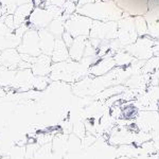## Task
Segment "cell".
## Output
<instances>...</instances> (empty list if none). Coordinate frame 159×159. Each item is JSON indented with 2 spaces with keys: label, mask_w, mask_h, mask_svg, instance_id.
Masks as SVG:
<instances>
[{
  "label": "cell",
  "mask_w": 159,
  "mask_h": 159,
  "mask_svg": "<svg viewBox=\"0 0 159 159\" xmlns=\"http://www.w3.org/2000/svg\"><path fill=\"white\" fill-rule=\"evenodd\" d=\"M114 2L130 16L144 15L148 11V0H114Z\"/></svg>",
  "instance_id": "8fae6325"
},
{
  "label": "cell",
  "mask_w": 159,
  "mask_h": 159,
  "mask_svg": "<svg viewBox=\"0 0 159 159\" xmlns=\"http://www.w3.org/2000/svg\"><path fill=\"white\" fill-rule=\"evenodd\" d=\"M155 43L156 39L147 35V36L139 37L134 43L125 47L124 50L137 60L148 61L154 56V46H155Z\"/></svg>",
  "instance_id": "8992f818"
},
{
  "label": "cell",
  "mask_w": 159,
  "mask_h": 159,
  "mask_svg": "<svg viewBox=\"0 0 159 159\" xmlns=\"http://www.w3.org/2000/svg\"><path fill=\"white\" fill-rule=\"evenodd\" d=\"M137 129L130 127L115 126L108 135V143L112 147H120L124 144H134L135 134Z\"/></svg>",
  "instance_id": "9c48e42d"
},
{
  "label": "cell",
  "mask_w": 159,
  "mask_h": 159,
  "mask_svg": "<svg viewBox=\"0 0 159 159\" xmlns=\"http://www.w3.org/2000/svg\"><path fill=\"white\" fill-rule=\"evenodd\" d=\"M39 34V43H40V50L43 54L46 55H52L53 49L55 45V37L52 33L48 29L38 30Z\"/></svg>",
  "instance_id": "e0dca14e"
},
{
  "label": "cell",
  "mask_w": 159,
  "mask_h": 159,
  "mask_svg": "<svg viewBox=\"0 0 159 159\" xmlns=\"http://www.w3.org/2000/svg\"><path fill=\"white\" fill-rule=\"evenodd\" d=\"M66 1H72V2H75V3H78L79 0H66Z\"/></svg>",
  "instance_id": "ab89813d"
},
{
  "label": "cell",
  "mask_w": 159,
  "mask_h": 159,
  "mask_svg": "<svg viewBox=\"0 0 159 159\" xmlns=\"http://www.w3.org/2000/svg\"><path fill=\"white\" fill-rule=\"evenodd\" d=\"M118 21H97L93 20L89 37L98 38L101 42H111L117 39Z\"/></svg>",
  "instance_id": "52a82bcc"
},
{
  "label": "cell",
  "mask_w": 159,
  "mask_h": 159,
  "mask_svg": "<svg viewBox=\"0 0 159 159\" xmlns=\"http://www.w3.org/2000/svg\"><path fill=\"white\" fill-rule=\"evenodd\" d=\"M139 38L135 25L134 16L122 17L118 21V36L117 40L124 49L125 47L134 43Z\"/></svg>",
  "instance_id": "5b68a950"
},
{
  "label": "cell",
  "mask_w": 159,
  "mask_h": 159,
  "mask_svg": "<svg viewBox=\"0 0 159 159\" xmlns=\"http://www.w3.org/2000/svg\"><path fill=\"white\" fill-rule=\"evenodd\" d=\"M1 157H2V156H1V155H0V159H1Z\"/></svg>",
  "instance_id": "60d3db41"
},
{
  "label": "cell",
  "mask_w": 159,
  "mask_h": 159,
  "mask_svg": "<svg viewBox=\"0 0 159 159\" xmlns=\"http://www.w3.org/2000/svg\"><path fill=\"white\" fill-rule=\"evenodd\" d=\"M51 80L49 76H37L35 75L34 79H33V89L38 91H45L46 89L49 87L50 83H51Z\"/></svg>",
  "instance_id": "4316f807"
},
{
  "label": "cell",
  "mask_w": 159,
  "mask_h": 159,
  "mask_svg": "<svg viewBox=\"0 0 159 159\" xmlns=\"http://www.w3.org/2000/svg\"><path fill=\"white\" fill-rule=\"evenodd\" d=\"M34 76L35 75L31 69H17L14 83L10 89L17 92H25L31 90L33 89L32 83Z\"/></svg>",
  "instance_id": "7c38bea8"
},
{
  "label": "cell",
  "mask_w": 159,
  "mask_h": 159,
  "mask_svg": "<svg viewBox=\"0 0 159 159\" xmlns=\"http://www.w3.org/2000/svg\"><path fill=\"white\" fill-rule=\"evenodd\" d=\"M63 15V7L55 6H46V7H35L31 13L28 24L30 28L36 30L47 29L53 19Z\"/></svg>",
  "instance_id": "3957f363"
},
{
  "label": "cell",
  "mask_w": 159,
  "mask_h": 159,
  "mask_svg": "<svg viewBox=\"0 0 159 159\" xmlns=\"http://www.w3.org/2000/svg\"><path fill=\"white\" fill-rule=\"evenodd\" d=\"M151 135H152V140L153 141L159 140V121L154 125L152 132H151Z\"/></svg>",
  "instance_id": "e575fe53"
},
{
  "label": "cell",
  "mask_w": 159,
  "mask_h": 159,
  "mask_svg": "<svg viewBox=\"0 0 159 159\" xmlns=\"http://www.w3.org/2000/svg\"><path fill=\"white\" fill-rule=\"evenodd\" d=\"M134 121L138 130L151 133L154 125L159 121V111L139 110L134 118Z\"/></svg>",
  "instance_id": "30bf717a"
},
{
  "label": "cell",
  "mask_w": 159,
  "mask_h": 159,
  "mask_svg": "<svg viewBox=\"0 0 159 159\" xmlns=\"http://www.w3.org/2000/svg\"><path fill=\"white\" fill-rule=\"evenodd\" d=\"M72 134L75 135L76 137H79L80 139H83V138L87 135L86 126H85V123H84L83 120H76L75 122H73Z\"/></svg>",
  "instance_id": "f1b7e54d"
},
{
  "label": "cell",
  "mask_w": 159,
  "mask_h": 159,
  "mask_svg": "<svg viewBox=\"0 0 159 159\" xmlns=\"http://www.w3.org/2000/svg\"><path fill=\"white\" fill-rule=\"evenodd\" d=\"M65 2H66V0H47L42 7H46V6H55L58 7H63V6L65 4Z\"/></svg>",
  "instance_id": "836d02e7"
},
{
  "label": "cell",
  "mask_w": 159,
  "mask_h": 159,
  "mask_svg": "<svg viewBox=\"0 0 159 159\" xmlns=\"http://www.w3.org/2000/svg\"><path fill=\"white\" fill-rule=\"evenodd\" d=\"M98 140V137H96L94 135H91V134H87L85 137L82 139V145H83V148L84 150H87L90 147L94 144Z\"/></svg>",
  "instance_id": "4dcf8cb0"
},
{
  "label": "cell",
  "mask_w": 159,
  "mask_h": 159,
  "mask_svg": "<svg viewBox=\"0 0 159 159\" xmlns=\"http://www.w3.org/2000/svg\"><path fill=\"white\" fill-rule=\"evenodd\" d=\"M158 111H159V110H158Z\"/></svg>",
  "instance_id": "7bdbcfd3"
},
{
  "label": "cell",
  "mask_w": 159,
  "mask_h": 159,
  "mask_svg": "<svg viewBox=\"0 0 159 159\" xmlns=\"http://www.w3.org/2000/svg\"><path fill=\"white\" fill-rule=\"evenodd\" d=\"M115 67H117V65L114 60V53L109 51L104 57H102L94 65L91 66L90 69H89V75L102 76L104 74L108 73L109 71H111Z\"/></svg>",
  "instance_id": "4fadbf2b"
},
{
  "label": "cell",
  "mask_w": 159,
  "mask_h": 159,
  "mask_svg": "<svg viewBox=\"0 0 159 159\" xmlns=\"http://www.w3.org/2000/svg\"><path fill=\"white\" fill-rule=\"evenodd\" d=\"M76 7H78V4L75 2L66 1L65 4L63 6V14L70 16V15H72L76 12Z\"/></svg>",
  "instance_id": "1f68e13d"
},
{
  "label": "cell",
  "mask_w": 159,
  "mask_h": 159,
  "mask_svg": "<svg viewBox=\"0 0 159 159\" xmlns=\"http://www.w3.org/2000/svg\"><path fill=\"white\" fill-rule=\"evenodd\" d=\"M93 20L84 15L74 14L70 15L69 18L65 22V31L71 35L73 38L80 36H86L89 37L91 30V25Z\"/></svg>",
  "instance_id": "277c9868"
},
{
  "label": "cell",
  "mask_w": 159,
  "mask_h": 159,
  "mask_svg": "<svg viewBox=\"0 0 159 159\" xmlns=\"http://www.w3.org/2000/svg\"><path fill=\"white\" fill-rule=\"evenodd\" d=\"M114 60L116 61L117 67H127V66H129L136 58L123 49V50L118 51L117 53H115Z\"/></svg>",
  "instance_id": "603a6c76"
},
{
  "label": "cell",
  "mask_w": 159,
  "mask_h": 159,
  "mask_svg": "<svg viewBox=\"0 0 159 159\" xmlns=\"http://www.w3.org/2000/svg\"><path fill=\"white\" fill-rule=\"evenodd\" d=\"M87 40H88V37L86 36H80L74 38L72 45L69 47V56H70L71 60L80 61L83 58Z\"/></svg>",
  "instance_id": "d6986e66"
},
{
  "label": "cell",
  "mask_w": 159,
  "mask_h": 159,
  "mask_svg": "<svg viewBox=\"0 0 159 159\" xmlns=\"http://www.w3.org/2000/svg\"><path fill=\"white\" fill-rule=\"evenodd\" d=\"M135 19V25H136V30H137L138 36L143 37L148 35V22L145 20L143 15H139V16H134Z\"/></svg>",
  "instance_id": "484cf974"
},
{
  "label": "cell",
  "mask_w": 159,
  "mask_h": 159,
  "mask_svg": "<svg viewBox=\"0 0 159 159\" xmlns=\"http://www.w3.org/2000/svg\"><path fill=\"white\" fill-rule=\"evenodd\" d=\"M52 58L49 55L40 54L36 56L32 63L31 70L34 75L37 76H49L51 72V67H52Z\"/></svg>",
  "instance_id": "5bb4252c"
},
{
  "label": "cell",
  "mask_w": 159,
  "mask_h": 159,
  "mask_svg": "<svg viewBox=\"0 0 159 159\" xmlns=\"http://www.w3.org/2000/svg\"><path fill=\"white\" fill-rule=\"evenodd\" d=\"M32 1L33 0H0V4L3 7L6 15H11L14 14V12L19 6Z\"/></svg>",
  "instance_id": "d4e9b609"
},
{
  "label": "cell",
  "mask_w": 159,
  "mask_h": 159,
  "mask_svg": "<svg viewBox=\"0 0 159 159\" xmlns=\"http://www.w3.org/2000/svg\"><path fill=\"white\" fill-rule=\"evenodd\" d=\"M68 18H69V16L65 14H63L60 17H56V18H54L51 21V24L49 25V27H48L47 29L54 35L55 38H61L63 37V34L66 32L65 22Z\"/></svg>",
  "instance_id": "44dd1931"
},
{
  "label": "cell",
  "mask_w": 159,
  "mask_h": 159,
  "mask_svg": "<svg viewBox=\"0 0 159 159\" xmlns=\"http://www.w3.org/2000/svg\"><path fill=\"white\" fill-rule=\"evenodd\" d=\"M112 1H114V0H112Z\"/></svg>",
  "instance_id": "b9f144b4"
},
{
  "label": "cell",
  "mask_w": 159,
  "mask_h": 159,
  "mask_svg": "<svg viewBox=\"0 0 159 159\" xmlns=\"http://www.w3.org/2000/svg\"><path fill=\"white\" fill-rule=\"evenodd\" d=\"M76 13L97 21H119L123 17V11L112 0L88 3L76 7Z\"/></svg>",
  "instance_id": "7a4b0ae2"
},
{
  "label": "cell",
  "mask_w": 159,
  "mask_h": 159,
  "mask_svg": "<svg viewBox=\"0 0 159 159\" xmlns=\"http://www.w3.org/2000/svg\"><path fill=\"white\" fill-rule=\"evenodd\" d=\"M20 54H28L31 56H39L42 53L40 50V43H39V34L38 30L30 28L25 35L22 36L21 43L16 48Z\"/></svg>",
  "instance_id": "ba28073f"
},
{
  "label": "cell",
  "mask_w": 159,
  "mask_h": 159,
  "mask_svg": "<svg viewBox=\"0 0 159 159\" xmlns=\"http://www.w3.org/2000/svg\"><path fill=\"white\" fill-rule=\"evenodd\" d=\"M16 71L17 70H13V69L0 66V87L4 88L6 90L7 88H11L13 83H14Z\"/></svg>",
  "instance_id": "7402d4cb"
},
{
  "label": "cell",
  "mask_w": 159,
  "mask_h": 159,
  "mask_svg": "<svg viewBox=\"0 0 159 159\" xmlns=\"http://www.w3.org/2000/svg\"><path fill=\"white\" fill-rule=\"evenodd\" d=\"M20 61H21V54L16 48L6 49L0 53V66L17 70Z\"/></svg>",
  "instance_id": "9a60e30c"
},
{
  "label": "cell",
  "mask_w": 159,
  "mask_h": 159,
  "mask_svg": "<svg viewBox=\"0 0 159 159\" xmlns=\"http://www.w3.org/2000/svg\"><path fill=\"white\" fill-rule=\"evenodd\" d=\"M116 153L117 157L124 156V157L127 158H134L139 155V148H138V147H136L135 144H124L117 147Z\"/></svg>",
  "instance_id": "cb8c5ba5"
},
{
  "label": "cell",
  "mask_w": 159,
  "mask_h": 159,
  "mask_svg": "<svg viewBox=\"0 0 159 159\" xmlns=\"http://www.w3.org/2000/svg\"><path fill=\"white\" fill-rule=\"evenodd\" d=\"M46 1L47 0H33V3H34L35 7H43Z\"/></svg>",
  "instance_id": "f35d334b"
},
{
  "label": "cell",
  "mask_w": 159,
  "mask_h": 159,
  "mask_svg": "<svg viewBox=\"0 0 159 159\" xmlns=\"http://www.w3.org/2000/svg\"><path fill=\"white\" fill-rule=\"evenodd\" d=\"M53 63H60V61H67L70 58L69 56V49L66 46L63 38H55V45L51 55Z\"/></svg>",
  "instance_id": "ffe728a7"
},
{
  "label": "cell",
  "mask_w": 159,
  "mask_h": 159,
  "mask_svg": "<svg viewBox=\"0 0 159 159\" xmlns=\"http://www.w3.org/2000/svg\"><path fill=\"white\" fill-rule=\"evenodd\" d=\"M159 69V57L158 56H153L150 60L145 61V65L143 66L141 73L153 74Z\"/></svg>",
  "instance_id": "83f0119b"
},
{
  "label": "cell",
  "mask_w": 159,
  "mask_h": 159,
  "mask_svg": "<svg viewBox=\"0 0 159 159\" xmlns=\"http://www.w3.org/2000/svg\"><path fill=\"white\" fill-rule=\"evenodd\" d=\"M63 40L65 42V43H66V46L68 47V49H69V47H70L71 45H72V43H73V40H74V38L71 36L69 33H67V32H65L63 34Z\"/></svg>",
  "instance_id": "d590c367"
},
{
  "label": "cell",
  "mask_w": 159,
  "mask_h": 159,
  "mask_svg": "<svg viewBox=\"0 0 159 159\" xmlns=\"http://www.w3.org/2000/svg\"><path fill=\"white\" fill-rule=\"evenodd\" d=\"M148 35L156 40H159V20L156 21L155 24L148 25Z\"/></svg>",
  "instance_id": "d6a6232c"
},
{
  "label": "cell",
  "mask_w": 159,
  "mask_h": 159,
  "mask_svg": "<svg viewBox=\"0 0 159 159\" xmlns=\"http://www.w3.org/2000/svg\"><path fill=\"white\" fill-rule=\"evenodd\" d=\"M154 56L159 57V40H156V43L154 46Z\"/></svg>",
  "instance_id": "74e56055"
},
{
  "label": "cell",
  "mask_w": 159,
  "mask_h": 159,
  "mask_svg": "<svg viewBox=\"0 0 159 159\" xmlns=\"http://www.w3.org/2000/svg\"><path fill=\"white\" fill-rule=\"evenodd\" d=\"M101 1H109V0H79L78 1V7L84 6V4L88 3H94V2H101Z\"/></svg>",
  "instance_id": "8d00e7d4"
},
{
  "label": "cell",
  "mask_w": 159,
  "mask_h": 159,
  "mask_svg": "<svg viewBox=\"0 0 159 159\" xmlns=\"http://www.w3.org/2000/svg\"><path fill=\"white\" fill-rule=\"evenodd\" d=\"M34 3L32 2H28V3L21 4L16 9V11L14 12L13 16H14V25L15 29H17L20 25H22L25 22H28L31 13L34 10Z\"/></svg>",
  "instance_id": "ac0fdd59"
},
{
  "label": "cell",
  "mask_w": 159,
  "mask_h": 159,
  "mask_svg": "<svg viewBox=\"0 0 159 159\" xmlns=\"http://www.w3.org/2000/svg\"><path fill=\"white\" fill-rule=\"evenodd\" d=\"M89 69L90 67L81 61H76L69 58L60 63H53L49 78L51 81L64 82L72 85L80 80L89 75Z\"/></svg>",
  "instance_id": "6da1fadb"
},
{
  "label": "cell",
  "mask_w": 159,
  "mask_h": 159,
  "mask_svg": "<svg viewBox=\"0 0 159 159\" xmlns=\"http://www.w3.org/2000/svg\"><path fill=\"white\" fill-rule=\"evenodd\" d=\"M150 140H152V135H151V133L137 130L135 134L134 144L136 147H140L141 144H143L144 142H148V141H150Z\"/></svg>",
  "instance_id": "f546056e"
},
{
  "label": "cell",
  "mask_w": 159,
  "mask_h": 159,
  "mask_svg": "<svg viewBox=\"0 0 159 159\" xmlns=\"http://www.w3.org/2000/svg\"><path fill=\"white\" fill-rule=\"evenodd\" d=\"M151 75L152 74L147 73L135 74L125 82L124 85L130 89H138L140 91H145L151 84Z\"/></svg>",
  "instance_id": "2e32d148"
}]
</instances>
